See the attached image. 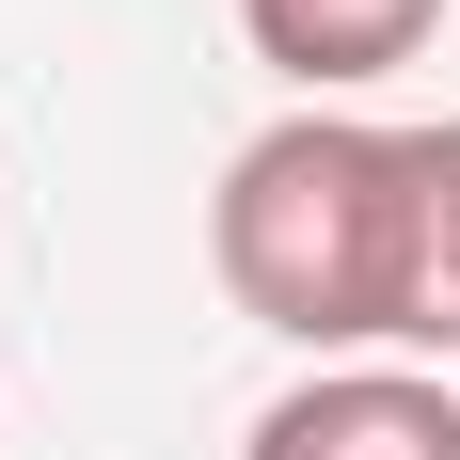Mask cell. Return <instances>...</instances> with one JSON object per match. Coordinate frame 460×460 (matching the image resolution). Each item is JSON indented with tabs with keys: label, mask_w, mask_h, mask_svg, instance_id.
<instances>
[{
	"label": "cell",
	"mask_w": 460,
	"mask_h": 460,
	"mask_svg": "<svg viewBox=\"0 0 460 460\" xmlns=\"http://www.w3.org/2000/svg\"><path fill=\"white\" fill-rule=\"evenodd\" d=\"M207 270L254 333L318 366H397V128L286 111L207 190Z\"/></svg>",
	"instance_id": "obj_1"
},
{
	"label": "cell",
	"mask_w": 460,
	"mask_h": 460,
	"mask_svg": "<svg viewBox=\"0 0 460 460\" xmlns=\"http://www.w3.org/2000/svg\"><path fill=\"white\" fill-rule=\"evenodd\" d=\"M238 460H460V381L445 366H318L254 413Z\"/></svg>",
	"instance_id": "obj_2"
},
{
	"label": "cell",
	"mask_w": 460,
	"mask_h": 460,
	"mask_svg": "<svg viewBox=\"0 0 460 460\" xmlns=\"http://www.w3.org/2000/svg\"><path fill=\"white\" fill-rule=\"evenodd\" d=\"M460 366V111L397 128V366Z\"/></svg>",
	"instance_id": "obj_3"
},
{
	"label": "cell",
	"mask_w": 460,
	"mask_h": 460,
	"mask_svg": "<svg viewBox=\"0 0 460 460\" xmlns=\"http://www.w3.org/2000/svg\"><path fill=\"white\" fill-rule=\"evenodd\" d=\"M238 32H254V64L302 80V111H333L349 80H397L445 32V0H238Z\"/></svg>",
	"instance_id": "obj_4"
}]
</instances>
